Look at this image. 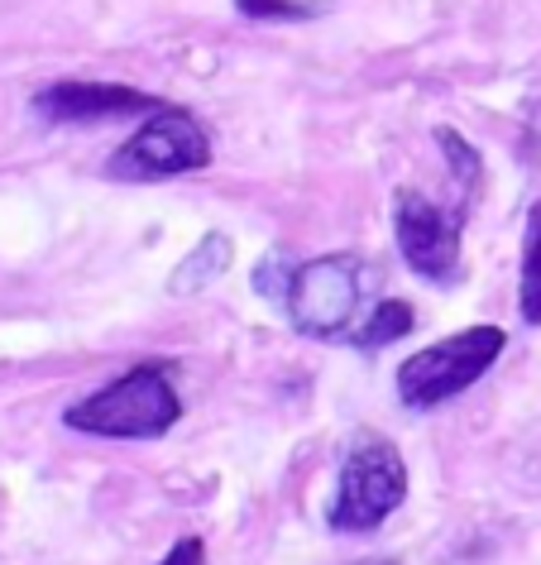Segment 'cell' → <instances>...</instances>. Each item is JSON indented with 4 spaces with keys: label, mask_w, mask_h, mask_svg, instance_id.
<instances>
[{
    "label": "cell",
    "mask_w": 541,
    "mask_h": 565,
    "mask_svg": "<svg viewBox=\"0 0 541 565\" xmlns=\"http://www.w3.org/2000/svg\"><path fill=\"white\" fill-rule=\"evenodd\" d=\"M182 422V393L173 384V364L149 360L110 379L63 413V427L102 441H159Z\"/></svg>",
    "instance_id": "obj_1"
},
{
    "label": "cell",
    "mask_w": 541,
    "mask_h": 565,
    "mask_svg": "<svg viewBox=\"0 0 541 565\" xmlns=\"http://www.w3.org/2000/svg\"><path fill=\"white\" fill-rule=\"evenodd\" d=\"M407 499V460L389 436L354 431L340 456L336 493L326 503V522L336 532H374Z\"/></svg>",
    "instance_id": "obj_2"
},
{
    "label": "cell",
    "mask_w": 541,
    "mask_h": 565,
    "mask_svg": "<svg viewBox=\"0 0 541 565\" xmlns=\"http://www.w3.org/2000/svg\"><path fill=\"white\" fill-rule=\"evenodd\" d=\"M508 350L503 327H465L446 335V341L417 350L397 364V398L407 407H441L450 398H460L469 384H479L494 370V360Z\"/></svg>",
    "instance_id": "obj_3"
},
{
    "label": "cell",
    "mask_w": 541,
    "mask_h": 565,
    "mask_svg": "<svg viewBox=\"0 0 541 565\" xmlns=\"http://www.w3.org/2000/svg\"><path fill=\"white\" fill-rule=\"evenodd\" d=\"M364 302V264L354 254H321L297 264L288 288V321L307 341H346L360 321Z\"/></svg>",
    "instance_id": "obj_4"
},
{
    "label": "cell",
    "mask_w": 541,
    "mask_h": 565,
    "mask_svg": "<svg viewBox=\"0 0 541 565\" xmlns=\"http://www.w3.org/2000/svg\"><path fill=\"white\" fill-rule=\"evenodd\" d=\"M211 163V135L197 125L188 110H153L145 125L116 149V159L106 163V178L116 182H163L182 173H202Z\"/></svg>",
    "instance_id": "obj_5"
},
{
    "label": "cell",
    "mask_w": 541,
    "mask_h": 565,
    "mask_svg": "<svg viewBox=\"0 0 541 565\" xmlns=\"http://www.w3.org/2000/svg\"><path fill=\"white\" fill-rule=\"evenodd\" d=\"M393 239L397 254L407 259L412 274H422L436 288L460 282V254H465V235H460V216L446 211L432 196H422L417 188H397L393 192Z\"/></svg>",
    "instance_id": "obj_6"
},
{
    "label": "cell",
    "mask_w": 541,
    "mask_h": 565,
    "mask_svg": "<svg viewBox=\"0 0 541 565\" xmlns=\"http://www.w3.org/2000/svg\"><path fill=\"white\" fill-rule=\"evenodd\" d=\"M153 110H163L159 96L125 87V82H96V77H63V82H49V87L34 96V116L49 120V125L153 116Z\"/></svg>",
    "instance_id": "obj_7"
},
{
    "label": "cell",
    "mask_w": 541,
    "mask_h": 565,
    "mask_svg": "<svg viewBox=\"0 0 541 565\" xmlns=\"http://www.w3.org/2000/svg\"><path fill=\"white\" fill-rule=\"evenodd\" d=\"M231 259H235V239L225 231H206L188 254H182V264L173 268V274H168V292H173V298L206 292L211 282L231 268Z\"/></svg>",
    "instance_id": "obj_8"
},
{
    "label": "cell",
    "mask_w": 541,
    "mask_h": 565,
    "mask_svg": "<svg viewBox=\"0 0 541 565\" xmlns=\"http://www.w3.org/2000/svg\"><path fill=\"white\" fill-rule=\"evenodd\" d=\"M518 312L527 327H541V196L527 211L522 235V282H518Z\"/></svg>",
    "instance_id": "obj_9"
},
{
    "label": "cell",
    "mask_w": 541,
    "mask_h": 565,
    "mask_svg": "<svg viewBox=\"0 0 541 565\" xmlns=\"http://www.w3.org/2000/svg\"><path fill=\"white\" fill-rule=\"evenodd\" d=\"M412 307L403 302V298H383L374 312H369L360 327L350 331V341L360 345V350H379V345H393V341H403V335L412 331Z\"/></svg>",
    "instance_id": "obj_10"
},
{
    "label": "cell",
    "mask_w": 541,
    "mask_h": 565,
    "mask_svg": "<svg viewBox=\"0 0 541 565\" xmlns=\"http://www.w3.org/2000/svg\"><path fill=\"white\" fill-rule=\"evenodd\" d=\"M436 145L446 149V163H450L455 182H460V192H475L479 182H484V159H479V149L469 145L465 135H455L450 125H441V130H436Z\"/></svg>",
    "instance_id": "obj_11"
},
{
    "label": "cell",
    "mask_w": 541,
    "mask_h": 565,
    "mask_svg": "<svg viewBox=\"0 0 541 565\" xmlns=\"http://www.w3.org/2000/svg\"><path fill=\"white\" fill-rule=\"evenodd\" d=\"M293 274H297V264H288L283 254H264L259 268H254V292H259V298H274V302H288Z\"/></svg>",
    "instance_id": "obj_12"
},
{
    "label": "cell",
    "mask_w": 541,
    "mask_h": 565,
    "mask_svg": "<svg viewBox=\"0 0 541 565\" xmlns=\"http://www.w3.org/2000/svg\"><path fill=\"white\" fill-rule=\"evenodd\" d=\"M235 10L245 20H311V15H321V6H307V0H235Z\"/></svg>",
    "instance_id": "obj_13"
},
{
    "label": "cell",
    "mask_w": 541,
    "mask_h": 565,
    "mask_svg": "<svg viewBox=\"0 0 541 565\" xmlns=\"http://www.w3.org/2000/svg\"><path fill=\"white\" fill-rule=\"evenodd\" d=\"M153 565H206V542L202 536H182V542L168 546V556Z\"/></svg>",
    "instance_id": "obj_14"
},
{
    "label": "cell",
    "mask_w": 541,
    "mask_h": 565,
    "mask_svg": "<svg viewBox=\"0 0 541 565\" xmlns=\"http://www.w3.org/2000/svg\"><path fill=\"white\" fill-rule=\"evenodd\" d=\"M360 565H397V561H389V556H374V561H360Z\"/></svg>",
    "instance_id": "obj_15"
}]
</instances>
